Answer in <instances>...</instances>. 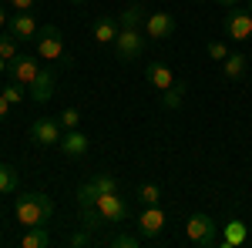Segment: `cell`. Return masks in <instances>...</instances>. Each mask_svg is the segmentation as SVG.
Segmentation results:
<instances>
[{"label":"cell","mask_w":252,"mask_h":248,"mask_svg":"<svg viewBox=\"0 0 252 248\" xmlns=\"http://www.w3.org/2000/svg\"><path fill=\"white\" fill-rule=\"evenodd\" d=\"M205 51H209V57H212V60H219V64H222V60H225L229 54H232V51H229V47H225L222 40H209V47H205Z\"/></svg>","instance_id":"obj_27"},{"label":"cell","mask_w":252,"mask_h":248,"mask_svg":"<svg viewBox=\"0 0 252 248\" xmlns=\"http://www.w3.org/2000/svg\"><path fill=\"white\" fill-rule=\"evenodd\" d=\"M37 74H40V64L34 54H17L14 60H7V81H14V84L27 87Z\"/></svg>","instance_id":"obj_9"},{"label":"cell","mask_w":252,"mask_h":248,"mask_svg":"<svg viewBox=\"0 0 252 248\" xmlns=\"http://www.w3.org/2000/svg\"><path fill=\"white\" fill-rule=\"evenodd\" d=\"M10 7H14V10H24V14H31V10L37 7V0H10Z\"/></svg>","instance_id":"obj_30"},{"label":"cell","mask_w":252,"mask_h":248,"mask_svg":"<svg viewBox=\"0 0 252 248\" xmlns=\"http://www.w3.org/2000/svg\"><path fill=\"white\" fill-rule=\"evenodd\" d=\"M246 67H249V57L235 51V54H229V57L222 60V77L225 81H239V77L246 74Z\"/></svg>","instance_id":"obj_17"},{"label":"cell","mask_w":252,"mask_h":248,"mask_svg":"<svg viewBox=\"0 0 252 248\" xmlns=\"http://www.w3.org/2000/svg\"><path fill=\"white\" fill-rule=\"evenodd\" d=\"M67 245H71V248H84V245H91V235H88V228L78 231V235H71V238H67Z\"/></svg>","instance_id":"obj_29"},{"label":"cell","mask_w":252,"mask_h":248,"mask_svg":"<svg viewBox=\"0 0 252 248\" xmlns=\"http://www.w3.org/2000/svg\"><path fill=\"white\" fill-rule=\"evenodd\" d=\"M225 37L235 40V44L252 37V14L249 10H235L232 7V14H225Z\"/></svg>","instance_id":"obj_10"},{"label":"cell","mask_w":252,"mask_h":248,"mask_svg":"<svg viewBox=\"0 0 252 248\" xmlns=\"http://www.w3.org/2000/svg\"><path fill=\"white\" fill-rule=\"evenodd\" d=\"M182 101H185V84L182 81H175L168 91H161V108H168V111H178Z\"/></svg>","instance_id":"obj_21"},{"label":"cell","mask_w":252,"mask_h":248,"mask_svg":"<svg viewBox=\"0 0 252 248\" xmlns=\"http://www.w3.org/2000/svg\"><path fill=\"white\" fill-rule=\"evenodd\" d=\"M246 10H249V14H252V0H246Z\"/></svg>","instance_id":"obj_36"},{"label":"cell","mask_w":252,"mask_h":248,"mask_svg":"<svg viewBox=\"0 0 252 248\" xmlns=\"http://www.w3.org/2000/svg\"><path fill=\"white\" fill-rule=\"evenodd\" d=\"M7 114H10V101H7V97L0 94V124L7 121Z\"/></svg>","instance_id":"obj_31"},{"label":"cell","mask_w":252,"mask_h":248,"mask_svg":"<svg viewBox=\"0 0 252 248\" xmlns=\"http://www.w3.org/2000/svg\"><path fill=\"white\" fill-rule=\"evenodd\" d=\"M141 242H145L141 235H128V231H118L115 238H111V245H115V248H138Z\"/></svg>","instance_id":"obj_25"},{"label":"cell","mask_w":252,"mask_h":248,"mask_svg":"<svg viewBox=\"0 0 252 248\" xmlns=\"http://www.w3.org/2000/svg\"><path fill=\"white\" fill-rule=\"evenodd\" d=\"M145 34L152 40H165L175 34V17L172 14H165V10H155V14H148L145 20Z\"/></svg>","instance_id":"obj_14"},{"label":"cell","mask_w":252,"mask_h":248,"mask_svg":"<svg viewBox=\"0 0 252 248\" xmlns=\"http://www.w3.org/2000/svg\"><path fill=\"white\" fill-rule=\"evenodd\" d=\"M20 185V174L14 165H7V161H0V194H14Z\"/></svg>","instance_id":"obj_19"},{"label":"cell","mask_w":252,"mask_h":248,"mask_svg":"<svg viewBox=\"0 0 252 248\" xmlns=\"http://www.w3.org/2000/svg\"><path fill=\"white\" fill-rule=\"evenodd\" d=\"M88 211H94L97 218H101V225H121V221L128 218V205H125V198H121L118 191L97 194L94 208H88Z\"/></svg>","instance_id":"obj_5"},{"label":"cell","mask_w":252,"mask_h":248,"mask_svg":"<svg viewBox=\"0 0 252 248\" xmlns=\"http://www.w3.org/2000/svg\"><path fill=\"white\" fill-rule=\"evenodd\" d=\"M3 71H7V60H3V57H0V74H3Z\"/></svg>","instance_id":"obj_35"},{"label":"cell","mask_w":252,"mask_h":248,"mask_svg":"<svg viewBox=\"0 0 252 248\" xmlns=\"http://www.w3.org/2000/svg\"><path fill=\"white\" fill-rule=\"evenodd\" d=\"M51 245V235L44 231V225H37V228H27V235L20 238V248H47Z\"/></svg>","instance_id":"obj_22"},{"label":"cell","mask_w":252,"mask_h":248,"mask_svg":"<svg viewBox=\"0 0 252 248\" xmlns=\"http://www.w3.org/2000/svg\"><path fill=\"white\" fill-rule=\"evenodd\" d=\"M219 7H225V10H232V7H239V0H215Z\"/></svg>","instance_id":"obj_32"},{"label":"cell","mask_w":252,"mask_h":248,"mask_svg":"<svg viewBox=\"0 0 252 248\" xmlns=\"http://www.w3.org/2000/svg\"><path fill=\"white\" fill-rule=\"evenodd\" d=\"M195 3H205V0H195Z\"/></svg>","instance_id":"obj_37"},{"label":"cell","mask_w":252,"mask_h":248,"mask_svg":"<svg viewBox=\"0 0 252 248\" xmlns=\"http://www.w3.org/2000/svg\"><path fill=\"white\" fill-rule=\"evenodd\" d=\"M135 194H138V201H141V205H161V188L152 185V181H141Z\"/></svg>","instance_id":"obj_23"},{"label":"cell","mask_w":252,"mask_h":248,"mask_svg":"<svg viewBox=\"0 0 252 248\" xmlns=\"http://www.w3.org/2000/svg\"><path fill=\"white\" fill-rule=\"evenodd\" d=\"M54 81H58V77H54L51 67H40V74L27 84V97H31L34 104H47V101L54 97Z\"/></svg>","instance_id":"obj_11"},{"label":"cell","mask_w":252,"mask_h":248,"mask_svg":"<svg viewBox=\"0 0 252 248\" xmlns=\"http://www.w3.org/2000/svg\"><path fill=\"white\" fill-rule=\"evenodd\" d=\"M58 121H61V128H64V131H71V128H81V111H78V108H67V111H64Z\"/></svg>","instance_id":"obj_26"},{"label":"cell","mask_w":252,"mask_h":248,"mask_svg":"<svg viewBox=\"0 0 252 248\" xmlns=\"http://www.w3.org/2000/svg\"><path fill=\"white\" fill-rule=\"evenodd\" d=\"M118 17H108V14H101V17H94V24H91V37L97 40V44H115L118 37Z\"/></svg>","instance_id":"obj_15"},{"label":"cell","mask_w":252,"mask_h":248,"mask_svg":"<svg viewBox=\"0 0 252 248\" xmlns=\"http://www.w3.org/2000/svg\"><path fill=\"white\" fill-rule=\"evenodd\" d=\"M104 191H118V178L115 174H94L91 181H84V185L78 188V208L81 211L94 208L97 194H104Z\"/></svg>","instance_id":"obj_6"},{"label":"cell","mask_w":252,"mask_h":248,"mask_svg":"<svg viewBox=\"0 0 252 248\" xmlns=\"http://www.w3.org/2000/svg\"><path fill=\"white\" fill-rule=\"evenodd\" d=\"M24 91H27V87H24V84H14V81H7V87H3V91H0V94L7 97V101H10V108H14V104H20V101H24Z\"/></svg>","instance_id":"obj_24"},{"label":"cell","mask_w":252,"mask_h":248,"mask_svg":"<svg viewBox=\"0 0 252 248\" xmlns=\"http://www.w3.org/2000/svg\"><path fill=\"white\" fill-rule=\"evenodd\" d=\"M246 235H249V228H246V221H239V218H232V221L225 225V235H222V242H219V245H222V248H239L242 242H246Z\"/></svg>","instance_id":"obj_18"},{"label":"cell","mask_w":252,"mask_h":248,"mask_svg":"<svg viewBox=\"0 0 252 248\" xmlns=\"http://www.w3.org/2000/svg\"><path fill=\"white\" fill-rule=\"evenodd\" d=\"M185 238L198 248H212V245H219V225H215L209 215L198 211V215H192L185 221Z\"/></svg>","instance_id":"obj_4"},{"label":"cell","mask_w":252,"mask_h":248,"mask_svg":"<svg viewBox=\"0 0 252 248\" xmlns=\"http://www.w3.org/2000/svg\"><path fill=\"white\" fill-rule=\"evenodd\" d=\"M58 148L64 151V158H84L88 148H91V138L81 131V128H71V131H64V138H61Z\"/></svg>","instance_id":"obj_13"},{"label":"cell","mask_w":252,"mask_h":248,"mask_svg":"<svg viewBox=\"0 0 252 248\" xmlns=\"http://www.w3.org/2000/svg\"><path fill=\"white\" fill-rule=\"evenodd\" d=\"M7 20H10V17H7V14H3V7H0V30L7 27Z\"/></svg>","instance_id":"obj_33"},{"label":"cell","mask_w":252,"mask_h":248,"mask_svg":"<svg viewBox=\"0 0 252 248\" xmlns=\"http://www.w3.org/2000/svg\"><path fill=\"white\" fill-rule=\"evenodd\" d=\"M165 225H168V215H165L161 205H141V215H138V235H141L145 242L158 238V235L165 231Z\"/></svg>","instance_id":"obj_7"},{"label":"cell","mask_w":252,"mask_h":248,"mask_svg":"<svg viewBox=\"0 0 252 248\" xmlns=\"http://www.w3.org/2000/svg\"><path fill=\"white\" fill-rule=\"evenodd\" d=\"M145 24V3H131L128 10L118 14V27H141Z\"/></svg>","instance_id":"obj_20"},{"label":"cell","mask_w":252,"mask_h":248,"mask_svg":"<svg viewBox=\"0 0 252 248\" xmlns=\"http://www.w3.org/2000/svg\"><path fill=\"white\" fill-rule=\"evenodd\" d=\"M7 30H10V37L14 40H37V20H34V14H24V10H17L14 17L7 20Z\"/></svg>","instance_id":"obj_12"},{"label":"cell","mask_w":252,"mask_h":248,"mask_svg":"<svg viewBox=\"0 0 252 248\" xmlns=\"http://www.w3.org/2000/svg\"><path fill=\"white\" fill-rule=\"evenodd\" d=\"M67 3H78V7H84V3H91V0H67Z\"/></svg>","instance_id":"obj_34"},{"label":"cell","mask_w":252,"mask_h":248,"mask_svg":"<svg viewBox=\"0 0 252 248\" xmlns=\"http://www.w3.org/2000/svg\"><path fill=\"white\" fill-rule=\"evenodd\" d=\"M115 57L125 64H135L145 57V34L141 27H121L115 37Z\"/></svg>","instance_id":"obj_2"},{"label":"cell","mask_w":252,"mask_h":248,"mask_svg":"<svg viewBox=\"0 0 252 248\" xmlns=\"http://www.w3.org/2000/svg\"><path fill=\"white\" fill-rule=\"evenodd\" d=\"M54 218V201L44 194V191H27L14 201V221L24 225V228H37V225H47Z\"/></svg>","instance_id":"obj_1"},{"label":"cell","mask_w":252,"mask_h":248,"mask_svg":"<svg viewBox=\"0 0 252 248\" xmlns=\"http://www.w3.org/2000/svg\"><path fill=\"white\" fill-rule=\"evenodd\" d=\"M0 57H3V60H14V57H17V40L10 37V34H7V37H0Z\"/></svg>","instance_id":"obj_28"},{"label":"cell","mask_w":252,"mask_h":248,"mask_svg":"<svg viewBox=\"0 0 252 248\" xmlns=\"http://www.w3.org/2000/svg\"><path fill=\"white\" fill-rule=\"evenodd\" d=\"M31 141L37 144V148H58L61 144V121H54V117H37L34 124H31Z\"/></svg>","instance_id":"obj_8"},{"label":"cell","mask_w":252,"mask_h":248,"mask_svg":"<svg viewBox=\"0 0 252 248\" xmlns=\"http://www.w3.org/2000/svg\"><path fill=\"white\" fill-rule=\"evenodd\" d=\"M145 77H148V84H152L155 91H168L175 84V74H172L168 64H148V67H145Z\"/></svg>","instance_id":"obj_16"},{"label":"cell","mask_w":252,"mask_h":248,"mask_svg":"<svg viewBox=\"0 0 252 248\" xmlns=\"http://www.w3.org/2000/svg\"><path fill=\"white\" fill-rule=\"evenodd\" d=\"M34 44H37V57H40V60H64V64H71L67 51H64V34H61L54 24L40 27Z\"/></svg>","instance_id":"obj_3"}]
</instances>
